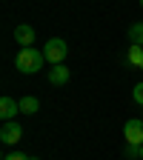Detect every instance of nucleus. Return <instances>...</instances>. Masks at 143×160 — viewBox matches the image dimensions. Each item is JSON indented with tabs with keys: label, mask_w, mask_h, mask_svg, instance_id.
<instances>
[{
	"label": "nucleus",
	"mask_w": 143,
	"mask_h": 160,
	"mask_svg": "<svg viewBox=\"0 0 143 160\" xmlns=\"http://www.w3.org/2000/svg\"><path fill=\"white\" fill-rule=\"evenodd\" d=\"M43 63H46V54L40 52V49H34V46L20 49L17 57H14V66H17L20 74H34V72L43 69Z\"/></svg>",
	"instance_id": "obj_1"
},
{
	"label": "nucleus",
	"mask_w": 143,
	"mask_h": 160,
	"mask_svg": "<svg viewBox=\"0 0 143 160\" xmlns=\"http://www.w3.org/2000/svg\"><path fill=\"white\" fill-rule=\"evenodd\" d=\"M43 54H46V63L57 66V63H63V60H66V54H69V46H66V40H63V37H52V40H46Z\"/></svg>",
	"instance_id": "obj_2"
},
{
	"label": "nucleus",
	"mask_w": 143,
	"mask_h": 160,
	"mask_svg": "<svg viewBox=\"0 0 143 160\" xmlns=\"http://www.w3.org/2000/svg\"><path fill=\"white\" fill-rule=\"evenodd\" d=\"M123 134H126V143H132V146H143V120H137V117L126 120Z\"/></svg>",
	"instance_id": "obj_3"
},
{
	"label": "nucleus",
	"mask_w": 143,
	"mask_h": 160,
	"mask_svg": "<svg viewBox=\"0 0 143 160\" xmlns=\"http://www.w3.org/2000/svg\"><path fill=\"white\" fill-rule=\"evenodd\" d=\"M20 137H23V129H20L17 120H9V123H3V129H0V140H3L6 146H14Z\"/></svg>",
	"instance_id": "obj_4"
},
{
	"label": "nucleus",
	"mask_w": 143,
	"mask_h": 160,
	"mask_svg": "<svg viewBox=\"0 0 143 160\" xmlns=\"http://www.w3.org/2000/svg\"><path fill=\"white\" fill-rule=\"evenodd\" d=\"M17 114H20V100H14V97L3 94V97H0V117L9 123V120H14Z\"/></svg>",
	"instance_id": "obj_5"
},
{
	"label": "nucleus",
	"mask_w": 143,
	"mask_h": 160,
	"mask_svg": "<svg viewBox=\"0 0 143 160\" xmlns=\"http://www.w3.org/2000/svg\"><path fill=\"white\" fill-rule=\"evenodd\" d=\"M34 37H37V32H34V26H29V23H20L17 29H14V40L20 46H34Z\"/></svg>",
	"instance_id": "obj_6"
},
{
	"label": "nucleus",
	"mask_w": 143,
	"mask_h": 160,
	"mask_svg": "<svg viewBox=\"0 0 143 160\" xmlns=\"http://www.w3.org/2000/svg\"><path fill=\"white\" fill-rule=\"evenodd\" d=\"M69 77H72V72H69L63 63H57V66L49 69V83H52V86H63V83H69Z\"/></svg>",
	"instance_id": "obj_7"
},
{
	"label": "nucleus",
	"mask_w": 143,
	"mask_h": 160,
	"mask_svg": "<svg viewBox=\"0 0 143 160\" xmlns=\"http://www.w3.org/2000/svg\"><path fill=\"white\" fill-rule=\"evenodd\" d=\"M37 109H40V100L37 97H32V94L20 97V114H37Z\"/></svg>",
	"instance_id": "obj_8"
},
{
	"label": "nucleus",
	"mask_w": 143,
	"mask_h": 160,
	"mask_svg": "<svg viewBox=\"0 0 143 160\" xmlns=\"http://www.w3.org/2000/svg\"><path fill=\"white\" fill-rule=\"evenodd\" d=\"M126 60H129L132 66L143 69V46H129V54H126Z\"/></svg>",
	"instance_id": "obj_9"
},
{
	"label": "nucleus",
	"mask_w": 143,
	"mask_h": 160,
	"mask_svg": "<svg viewBox=\"0 0 143 160\" xmlns=\"http://www.w3.org/2000/svg\"><path fill=\"white\" fill-rule=\"evenodd\" d=\"M129 40H132V46H143V23L129 26Z\"/></svg>",
	"instance_id": "obj_10"
},
{
	"label": "nucleus",
	"mask_w": 143,
	"mask_h": 160,
	"mask_svg": "<svg viewBox=\"0 0 143 160\" xmlns=\"http://www.w3.org/2000/svg\"><path fill=\"white\" fill-rule=\"evenodd\" d=\"M132 100H135L137 106H143V83H137V86L132 89Z\"/></svg>",
	"instance_id": "obj_11"
},
{
	"label": "nucleus",
	"mask_w": 143,
	"mask_h": 160,
	"mask_svg": "<svg viewBox=\"0 0 143 160\" xmlns=\"http://www.w3.org/2000/svg\"><path fill=\"white\" fill-rule=\"evenodd\" d=\"M123 154H126L129 160H132V157H140V146H132V143H126V152H123Z\"/></svg>",
	"instance_id": "obj_12"
},
{
	"label": "nucleus",
	"mask_w": 143,
	"mask_h": 160,
	"mask_svg": "<svg viewBox=\"0 0 143 160\" xmlns=\"http://www.w3.org/2000/svg\"><path fill=\"white\" fill-rule=\"evenodd\" d=\"M3 160H29V157H26V154H6Z\"/></svg>",
	"instance_id": "obj_13"
},
{
	"label": "nucleus",
	"mask_w": 143,
	"mask_h": 160,
	"mask_svg": "<svg viewBox=\"0 0 143 160\" xmlns=\"http://www.w3.org/2000/svg\"><path fill=\"white\" fill-rule=\"evenodd\" d=\"M140 160H143V146H140Z\"/></svg>",
	"instance_id": "obj_14"
},
{
	"label": "nucleus",
	"mask_w": 143,
	"mask_h": 160,
	"mask_svg": "<svg viewBox=\"0 0 143 160\" xmlns=\"http://www.w3.org/2000/svg\"><path fill=\"white\" fill-rule=\"evenodd\" d=\"M29 160H40V157H29Z\"/></svg>",
	"instance_id": "obj_15"
},
{
	"label": "nucleus",
	"mask_w": 143,
	"mask_h": 160,
	"mask_svg": "<svg viewBox=\"0 0 143 160\" xmlns=\"http://www.w3.org/2000/svg\"><path fill=\"white\" fill-rule=\"evenodd\" d=\"M140 6H143V0H140Z\"/></svg>",
	"instance_id": "obj_16"
}]
</instances>
